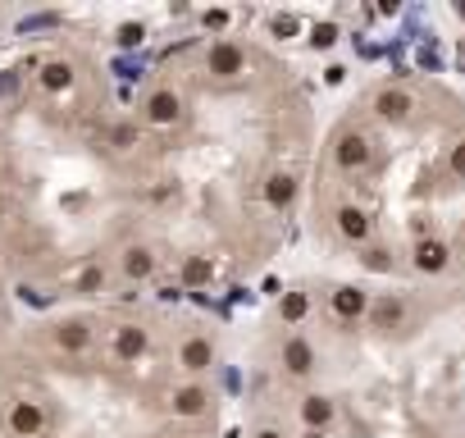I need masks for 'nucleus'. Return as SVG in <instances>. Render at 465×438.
<instances>
[{"label":"nucleus","instance_id":"1","mask_svg":"<svg viewBox=\"0 0 465 438\" xmlns=\"http://www.w3.org/2000/svg\"><path fill=\"white\" fill-rule=\"evenodd\" d=\"M370 155H374V146H370V137H365V133L347 128V133H338V137H333V164H338L342 174L365 169V164H370Z\"/></svg>","mask_w":465,"mask_h":438},{"label":"nucleus","instance_id":"2","mask_svg":"<svg viewBox=\"0 0 465 438\" xmlns=\"http://www.w3.org/2000/svg\"><path fill=\"white\" fill-rule=\"evenodd\" d=\"M205 74H214V78H242L247 74V51L238 46V42H214L210 51H205Z\"/></svg>","mask_w":465,"mask_h":438},{"label":"nucleus","instance_id":"3","mask_svg":"<svg viewBox=\"0 0 465 438\" xmlns=\"http://www.w3.org/2000/svg\"><path fill=\"white\" fill-rule=\"evenodd\" d=\"M5 424H10V433H15V438H42V433H46V406H42V402H33V397H24V402H15V406H10Z\"/></svg>","mask_w":465,"mask_h":438},{"label":"nucleus","instance_id":"4","mask_svg":"<svg viewBox=\"0 0 465 438\" xmlns=\"http://www.w3.org/2000/svg\"><path fill=\"white\" fill-rule=\"evenodd\" d=\"M146 124H155V128H169V124H178L183 119V96L173 92V87H160V92H151L146 96Z\"/></svg>","mask_w":465,"mask_h":438},{"label":"nucleus","instance_id":"5","mask_svg":"<svg viewBox=\"0 0 465 438\" xmlns=\"http://www.w3.org/2000/svg\"><path fill=\"white\" fill-rule=\"evenodd\" d=\"M51 338H55V347L60 352H69V356H78V352H87L92 347V324L87 320H60L55 329H51Z\"/></svg>","mask_w":465,"mask_h":438},{"label":"nucleus","instance_id":"6","mask_svg":"<svg viewBox=\"0 0 465 438\" xmlns=\"http://www.w3.org/2000/svg\"><path fill=\"white\" fill-rule=\"evenodd\" d=\"M169 411H173L178 420H196V415H205V411H210V393H205L201 383H183V388H173Z\"/></svg>","mask_w":465,"mask_h":438},{"label":"nucleus","instance_id":"7","mask_svg":"<svg viewBox=\"0 0 465 438\" xmlns=\"http://www.w3.org/2000/svg\"><path fill=\"white\" fill-rule=\"evenodd\" d=\"M411 110H415V101H411V92H401V87H388V92L374 96V114H379L383 124H406Z\"/></svg>","mask_w":465,"mask_h":438},{"label":"nucleus","instance_id":"8","mask_svg":"<svg viewBox=\"0 0 465 438\" xmlns=\"http://www.w3.org/2000/svg\"><path fill=\"white\" fill-rule=\"evenodd\" d=\"M365 315H370V324H374V329H383V333H392V329H401V324H406V315H411V306H406L401 297H374V306H370Z\"/></svg>","mask_w":465,"mask_h":438},{"label":"nucleus","instance_id":"9","mask_svg":"<svg viewBox=\"0 0 465 438\" xmlns=\"http://www.w3.org/2000/svg\"><path fill=\"white\" fill-rule=\"evenodd\" d=\"M178 365H183L187 374L210 370V365H214V343H210V338H201V333L183 338V347H178Z\"/></svg>","mask_w":465,"mask_h":438},{"label":"nucleus","instance_id":"10","mask_svg":"<svg viewBox=\"0 0 465 438\" xmlns=\"http://www.w3.org/2000/svg\"><path fill=\"white\" fill-rule=\"evenodd\" d=\"M279 361H283V370H288L292 379H306V374L315 370V347H311L306 338H288L283 352H279Z\"/></svg>","mask_w":465,"mask_h":438},{"label":"nucleus","instance_id":"11","mask_svg":"<svg viewBox=\"0 0 465 438\" xmlns=\"http://www.w3.org/2000/svg\"><path fill=\"white\" fill-rule=\"evenodd\" d=\"M338 420V402L333 397H324V393H311V397H302V424L306 429H329Z\"/></svg>","mask_w":465,"mask_h":438},{"label":"nucleus","instance_id":"12","mask_svg":"<svg viewBox=\"0 0 465 438\" xmlns=\"http://www.w3.org/2000/svg\"><path fill=\"white\" fill-rule=\"evenodd\" d=\"M146 347H151V333L142 324H119L114 329V356L119 361H137V356H146Z\"/></svg>","mask_w":465,"mask_h":438},{"label":"nucleus","instance_id":"13","mask_svg":"<svg viewBox=\"0 0 465 438\" xmlns=\"http://www.w3.org/2000/svg\"><path fill=\"white\" fill-rule=\"evenodd\" d=\"M333 219H338V234H342L347 243H365L370 229H374V224H370V210H361V205H338Z\"/></svg>","mask_w":465,"mask_h":438},{"label":"nucleus","instance_id":"14","mask_svg":"<svg viewBox=\"0 0 465 438\" xmlns=\"http://www.w3.org/2000/svg\"><path fill=\"white\" fill-rule=\"evenodd\" d=\"M411 261H415V270H424V274H442V270H447V243L420 238L415 252H411Z\"/></svg>","mask_w":465,"mask_h":438},{"label":"nucleus","instance_id":"15","mask_svg":"<svg viewBox=\"0 0 465 438\" xmlns=\"http://www.w3.org/2000/svg\"><path fill=\"white\" fill-rule=\"evenodd\" d=\"M265 201H270L274 210H288V205L297 201V174H288V169L270 174V178H265Z\"/></svg>","mask_w":465,"mask_h":438},{"label":"nucleus","instance_id":"16","mask_svg":"<svg viewBox=\"0 0 465 438\" xmlns=\"http://www.w3.org/2000/svg\"><path fill=\"white\" fill-rule=\"evenodd\" d=\"M119 265H124V274H128L133 284H142V279H151V274H155V265H160V261H155V252H151V247L133 243V247L124 252V261H119Z\"/></svg>","mask_w":465,"mask_h":438},{"label":"nucleus","instance_id":"17","mask_svg":"<svg viewBox=\"0 0 465 438\" xmlns=\"http://www.w3.org/2000/svg\"><path fill=\"white\" fill-rule=\"evenodd\" d=\"M329 311H333L338 320H356V315H365V311H370V302H365V293H361V288L342 284V288L329 297Z\"/></svg>","mask_w":465,"mask_h":438},{"label":"nucleus","instance_id":"18","mask_svg":"<svg viewBox=\"0 0 465 438\" xmlns=\"http://www.w3.org/2000/svg\"><path fill=\"white\" fill-rule=\"evenodd\" d=\"M69 87H74V65H69V60H51V65H42V92L60 96V92H69Z\"/></svg>","mask_w":465,"mask_h":438},{"label":"nucleus","instance_id":"19","mask_svg":"<svg viewBox=\"0 0 465 438\" xmlns=\"http://www.w3.org/2000/svg\"><path fill=\"white\" fill-rule=\"evenodd\" d=\"M279 315H283L288 324H302V320L311 315V293H302V288L283 293V302H279Z\"/></svg>","mask_w":465,"mask_h":438},{"label":"nucleus","instance_id":"20","mask_svg":"<svg viewBox=\"0 0 465 438\" xmlns=\"http://www.w3.org/2000/svg\"><path fill=\"white\" fill-rule=\"evenodd\" d=\"M210 274H214L210 256H187V261H183V284H187V288H201V284H210Z\"/></svg>","mask_w":465,"mask_h":438},{"label":"nucleus","instance_id":"21","mask_svg":"<svg viewBox=\"0 0 465 438\" xmlns=\"http://www.w3.org/2000/svg\"><path fill=\"white\" fill-rule=\"evenodd\" d=\"M361 265H365L370 274H388V270H392V252H388V247H365V252H361Z\"/></svg>","mask_w":465,"mask_h":438},{"label":"nucleus","instance_id":"22","mask_svg":"<svg viewBox=\"0 0 465 438\" xmlns=\"http://www.w3.org/2000/svg\"><path fill=\"white\" fill-rule=\"evenodd\" d=\"M110 146L114 151H133L137 146V124H114L110 128Z\"/></svg>","mask_w":465,"mask_h":438},{"label":"nucleus","instance_id":"23","mask_svg":"<svg viewBox=\"0 0 465 438\" xmlns=\"http://www.w3.org/2000/svg\"><path fill=\"white\" fill-rule=\"evenodd\" d=\"M101 288H105V270L101 265H87L78 274V293H101Z\"/></svg>","mask_w":465,"mask_h":438},{"label":"nucleus","instance_id":"24","mask_svg":"<svg viewBox=\"0 0 465 438\" xmlns=\"http://www.w3.org/2000/svg\"><path fill=\"white\" fill-rule=\"evenodd\" d=\"M333 42H338V28H333V24H315V33H311V46H315V51H329Z\"/></svg>","mask_w":465,"mask_h":438},{"label":"nucleus","instance_id":"25","mask_svg":"<svg viewBox=\"0 0 465 438\" xmlns=\"http://www.w3.org/2000/svg\"><path fill=\"white\" fill-rule=\"evenodd\" d=\"M142 37H146V28H142V24H124V28L114 33V42H119V46H142Z\"/></svg>","mask_w":465,"mask_h":438},{"label":"nucleus","instance_id":"26","mask_svg":"<svg viewBox=\"0 0 465 438\" xmlns=\"http://www.w3.org/2000/svg\"><path fill=\"white\" fill-rule=\"evenodd\" d=\"M447 169H451V178H460V183H465V137L451 146V155H447Z\"/></svg>","mask_w":465,"mask_h":438},{"label":"nucleus","instance_id":"27","mask_svg":"<svg viewBox=\"0 0 465 438\" xmlns=\"http://www.w3.org/2000/svg\"><path fill=\"white\" fill-rule=\"evenodd\" d=\"M270 28H274V37H292V33H297V19H292V15H279Z\"/></svg>","mask_w":465,"mask_h":438},{"label":"nucleus","instance_id":"28","mask_svg":"<svg viewBox=\"0 0 465 438\" xmlns=\"http://www.w3.org/2000/svg\"><path fill=\"white\" fill-rule=\"evenodd\" d=\"M19 92V69H5L0 74V96H15Z\"/></svg>","mask_w":465,"mask_h":438},{"label":"nucleus","instance_id":"29","mask_svg":"<svg viewBox=\"0 0 465 438\" xmlns=\"http://www.w3.org/2000/svg\"><path fill=\"white\" fill-rule=\"evenodd\" d=\"M205 28H228V15H223V10H210V15H205Z\"/></svg>","mask_w":465,"mask_h":438},{"label":"nucleus","instance_id":"30","mask_svg":"<svg viewBox=\"0 0 465 438\" xmlns=\"http://www.w3.org/2000/svg\"><path fill=\"white\" fill-rule=\"evenodd\" d=\"M256 438H283V433H279V429H261Z\"/></svg>","mask_w":465,"mask_h":438},{"label":"nucleus","instance_id":"31","mask_svg":"<svg viewBox=\"0 0 465 438\" xmlns=\"http://www.w3.org/2000/svg\"><path fill=\"white\" fill-rule=\"evenodd\" d=\"M306 438H324V433H320V429H306Z\"/></svg>","mask_w":465,"mask_h":438},{"label":"nucleus","instance_id":"32","mask_svg":"<svg viewBox=\"0 0 465 438\" xmlns=\"http://www.w3.org/2000/svg\"><path fill=\"white\" fill-rule=\"evenodd\" d=\"M460 256H465V243H460Z\"/></svg>","mask_w":465,"mask_h":438}]
</instances>
